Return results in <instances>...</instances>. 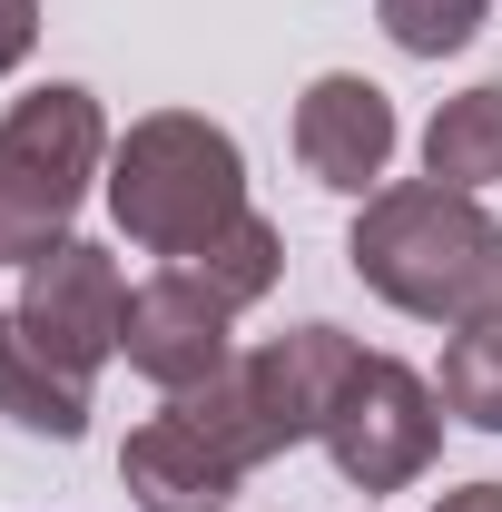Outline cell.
I'll return each mask as SVG.
<instances>
[{
	"mask_svg": "<svg viewBox=\"0 0 502 512\" xmlns=\"http://www.w3.org/2000/svg\"><path fill=\"white\" fill-rule=\"evenodd\" d=\"M345 256L394 316H424V325L502 316V217L473 188H443V178L375 188Z\"/></svg>",
	"mask_w": 502,
	"mask_h": 512,
	"instance_id": "6da1fadb",
	"label": "cell"
},
{
	"mask_svg": "<svg viewBox=\"0 0 502 512\" xmlns=\"http://www.w3.org/2000/svg\"><path fill=\"white\" fill-rule=\"evenodd\" d=\"M109 217L148 256L188 266L197 247H217L247 217V158L237 138L197 109H148L128 119V138L109 148Z\"/></svg>",
	"mask_w": 502,
	"mask_h": 512,
	"instance_id": "7a4b0ae2",
	"label": "cell"
},
{
	"mask_svg": "<svg viewBox=\"0 0 502 512\" xmlns=\"http://www.w3.org/2000/svg\"><path fill=\"white\" fill-rule=\"evenodd\" d=\"M109 148L119 138L99 119V99L69 89V79L10 99V119H0V256L10 266H30L69 237V217H79L89 178L109 168Z\"/></svg>",
	"mask_w": 502,
	"mask_h": 512,
	"instance_id": "3957f363",
	"label": "cell"
},
{
	"mask_svg": "<svg viewBox=\"0 0 502 512\" xmlns=\"http://www.w3.org/2000/svg\"><path fill=\"white\" fill-rule=\"evenodd\" d=\"M325 453L355 493H404L443 453V394L404 355H365L355 384L335 394V414H325Z\"/></svg>",
	"mask_w": 502,
	"mask_h": 512,
	"instance_id": "277c9868",
	"label": "cell"
},
{
	"mask_svg": "<svg viewBox=\"0 0 502 512\" xmlns=\"http://www.w3.org/2000/svg\"><path fill=\"white\" fill-rule=\"evenodd\" d=\"M119 316H128V286H119V256L89 247V237H60L50 256L20 266V296H10V325L60 355L69 375H99L119 355Z\"/></svg>",
	"mask_w": 502,
	"mask_h": 512,
	"instance_id": "5b68a950",
	"label": "cell"
},
{
	"mask_svg": "<svg viewBox=\"0 0 502 512\" xmlns=\"http://www.w3.org/2000/svg\"><path fill=\"white\" fill-rule=\"evenodd\" d=\"M237 306L188 276V266H158L148 286H128V316H119V355L138 375L158 384V394H197L207 375H227L237 365Z\"/></svg>",
	"mask_w": 502,
	"mask_h": 512,
	"instance_id": "8992f818",
	"label": "cell"
},
{
	"mask_svg": "<svg viewBox=\"0 0 502 512\" xmlns=\"http://www.w3.org/2000/svg\"><path fill=\"white\" fill-rule=\"evenodd\" d=\"M355 365H365V345H355L345 325H286V335H266L256 355H237L266 444L276 453L325 444V414H335V394L355 384Z\"/></svg>",
	"mask_w": 502,
	"mask_h": 512,
	"instance_id": "52a82bcc",
	"label": "cell"
},
{
	"mask_svg": "<svg viewBox=\"0 0 502 512\" xmlns=\"http://www.w3.org/2000/svg\"><path fill=\"white\" fill-rule=\"evenodd\" d=\"M394 99H384L375 79H355V69H325L306 99H296V158H306L315 188L335 197H375L384 168H394Z\"/></svg>",
	"mask_w": 502,
	"mask_h": 512,
	"instance_id": "ba28073f",
	"label": "cell"
},
{
	"mask_svg": "<svg viewBox=\"0 0 502 512\" xmlns=\"http://www.w3.org/2000/svg\"><path fill=\"white\" fill-rule=\"evenodd\" d=\"M119 483H128L138 512H227L237 493H247V473L207 444L178 404H158V414L119 444Z\"/></svg>",
	"mask_w": 502,
	"mask_h": 512,
	"instance_id": "9c48e42d",
	"label": "cell"
},
{
	"mask_svg": "<svg viewBox=\"0 0 502 512\" xmlns=\"http://www.w3.org/2000/svg\"><path fill=\"white\" fill-rule=\"evenodd\" d=\"M0 414L20 434H50V444L89 434V375H69L60 355H40L10 316H0Z\"/></svg>",
	"mask_w": 502,
	"mask_h": 512,
	"instance_id": "30bf717a",
	"label": "cell"
},
{
	"mask_svg": "<svg viewBox=\"0 0 502 512\" xmlns=\"http://www.w3.org/2000/svg\"><path fill=\"white\" fill-rule=\"evenodd\" d=\"M424 178H443V188H493L502 178V79H483V89H463V99L434 109Z\"/></svg>",
	"mask_w": 502,
	"mask_h": 512,
	"instance_id": "8fae6325",
	"label": "cell"
},
{
	"mask_svg": "<svg viewBox=\"0 0 502 512\" xmlns=\"http://www.w3.org/2000/svg\"><path fill=\"white\" fill-rule=\"evenodd\" d=\"M188 276H207L237 316H247V306H266V296H276V276H286V237H276V217H256V207H247L217 247L188 256Z\"/></svg>",
	"mask_w": 502,
	"mask_h": 512,
	"instance_id": "7c38bea8",
	"label": "cell"
},
{
	"mask_svg": "<svg viewBox=\"0 0 502 512\" xmlns=\"http://www.w3.org/2000/svg\"><path fill=\"white\" fill-rule=\"evenodd\" d=\"M443 414H463L473 434H502V316H473L443 335Z\"/></svg>",
	"mask_w": 502,
	"mask_h": 512,
	"instance_id": "4fadbf2b",
	"label": "cell"
},
{
	"mask_svg": "<svg viewBox=\"0 0 502 512\" xmlns=\"http://www.w3.org/2000/svg\"><path fill=\"white\" fill-rule=\"evenodd\" d=\"M375 20L404 60H443V50H463L483 30V0H375Z\"/></svg>",
	"mask_w": 502,
	"mask_h": 512,
	"instance_id": "5bb4252c",
	"label": "cell"
},
{
	"mask_svg": "<svg viewBox=\"0 0 502 512\" xmlns=\"http://www.w3.org/2000/svg\"><path fill=\"white\" fill-rule=\"evenodd\" d=\"M30 40H40V0H0V79L30 60Z\"/></svg>",
	"mask_w": 502,
	"mask_h": 512,
	"instance_id": "9a60e30c",
	"label": "cell"
},
{
	"mask_svg": "<svg viewBox=\"0 0 502 512\" xmlns=\"http://www.w3.org/2000/svg\"><path fill=\"white\" fill-rule=\"evenodd\" d=\"M434 512H502V483H463V493H443Z\"/></svg>",
	"mask_w": 502,
	"mask_h": 512,
	"instance_id": "2e32d148",
	"label": "cell"
}]
</instances>
